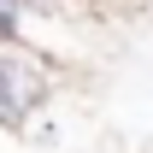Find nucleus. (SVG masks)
<instances>
[{
  "label": "nucleus",
  "mask_w": 153,
  "mask_h": 153,
  "mask_svg": "<svg viewBox=\"0 0 153 153\" xmlns=\"http://www.w3.org/2000/svg\"><path fill=\"white\" fill-rule=\"evenodd\" d=\"M71 76H76V65L41 53L30 41L0 47V124L24 135L36 118H47V106H53L65 88H71Z\"/></svg>",
  "instance_id": "obj_1"
},
{
  "label": "nucleus",
  "mask_w": 153,
  "mask_h": 153,
  "mask_svg": "<svg viewBox=\"0 0 153 153\" xmlns=\"http://www.w3.org/2000/svg\"><path fill=\"white\" fill-rule=\"evenodd\" d=\"M24 30H30V0H0V47L30 41Z\"/></svg>",
  "instance_id": "obj_2"
}]
</instances>
